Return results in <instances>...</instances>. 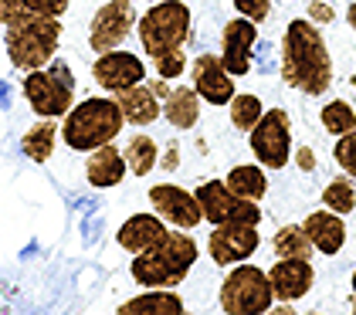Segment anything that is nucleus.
<instances>
[{"label": "nucleus", "instance_id": "obj_18", "mask_svg": "<svg viewBox=\"0 0 356 315\" xmlns=\"http://www.w3.org/2000/svg\"><path fill=\"white\" fill-rule=\"evenodd\" d=\"M166 231H170V224H166L156 210H153V213H133V217L122 220V227L115 231V241H119L122 251L139 255V251L160 244V241L166 237Z\"/></svg>", "mask_w": 356, "mask_h": 315}, {"label": "nucleus", "instance_id": "obj_15", "mask_svg": "<svg viewBox=\"0 0 356 315\" xmlns=\"http://www.w3.org/2000/svg\"><path fill=\"white\" fill-rule=\"evenodd\" d=\"M254 45H258V24L254 21L234 17V21L224 24V31H220V61H224V68L234 79H241V75L251 72Z\"/></svg>", "mask_w": 356, "mask_h": 315}, {"label": "nucleus", "instance_id": "obj_26", "mask_svg": "<svg viewBox=\"0 0 356 315\" xmlns=\"http://www.w3.org/2000/svg\"><path fill=\"white\" fill-rule=\"evenodd\" d=\"M272 248L278 258H309L312 261V255H316V248H312V241L305 234V227L302 224H285V227H278L272 237Z\"/></svg>", "mask_w": 356, "mask_h": 315}, {"label": "nucleus", "instance_id": "obj_36", "mask_svg": "<svg viewBox=\"0 0 356 315\" xmlns=\"http://www.w3.org/2000/svg\"><path fill=\"white\" fill-rule=\"evenodd\" d=\"M177 163H180L177 146H170V150H166V156H160V166H163V170H177Z\"/></svg>", "mask_w": 356, "mask_h": 315}, {"label": "nucleus", "instance_id": "obj_3", "mask_svg": "<svg viewBox=\"0 0 356 315\" xmlns=\"http://www.w3.org/2000/svg\"><path fill=\"white\" fill-rule=\"evenodd\" d=\"M126 126V115L115 99H85L72 105L61 122V143L72 153H92L99 146L112 143Z\"/></svg>", "mask_w": 356, "mask_h": 315}, {"label": "nucleus", "instance_id": "obj_8", "mask_svg": "<svg viewBox=\"0 0 356 315\" xmlns=\"http://www.w3.org/2000/svg\"><path fill=\"white\" fill-rule=\"evenodd\" d=\"M248 146L265 170H285L292 159V119L285 108H265V115L251 126Z\"/></svg>", "mask_w": 356, "mask_h": 315}, {"label": "nucleus", "instance_id": "obj_37", "mask_svg": "<svg viewBox=\"0 0 356 315\" xmlns=\"http://www.w3.org/2000/svg\"><path fill=\"white\" fill-rule=\"evenodd\" d=\"M346 21H350V27L356 31V3H350V7H346Z\"/></svg>", "mask_w": 356, "mask_h": 315}, {"label": "nucleus", "instance_id": "obj_22", "mask_svg": "<svg viewBox=\"0 0 356 315\" xmlns=\"http://www.w3.org/2000/svg\"><path fill=\"white\" fill-rule=\"evenodd\" d=\"M184 312H187V305L173 289H149L119 305V315H184Z\"/></svg>", "mask_w": 356, "mask_h": 315}, {"label": "nucleus", "instance_id": "obj_34", "mask_svg": "<svg viewBox=\"0 0 356 315\" xmlns=\"http://www.w3.org/2000/svg\"><path fill=\"white\" fill-rule=\"evenodd\" d=\"M312 24H332L336 21V14H332V7H329V0H312L309 3V14H305Z\"/></svg>", "mask_w": 356, "mask_h": 315}, {"label": "nucleus", "instance_id": "obj_35", "mask_svg": "<svg viewBox=\"0 0 356 315\" xmlns=\"http://www.w3.org/2000/svg\"><path fill=\"white\" fill-rule=\"evenodd\" d=\"M292 156H296V163H299L302 173H312V170H316V153H312L309 146H299V150H292Z\"/></svg>", "mask_w": 356, "mask_h": 315}, {"label": "nucleus", "instance_id": "obj_23", "mask_svg": "<svg viewBox=\"0 0 356 315\" xmlns=\"http://www.w3.org/2000/svg\"><path fill=\"white\" fill-rule=\"evenodd\" d=\"M58 132L61 126H55V119H41L34 122L24 136H21V153L34 163H48L51 153H55V143H58Z\"/></svg>", "mask_w": 356, "mask_h": 315}, {"label": "nucleus", "instance_id": "obj_21", "mask_svg": "<svg viewBox=\"0 0 356 315\" xmlns=\"http://www.w3.org/2000/svg\"><path fill=\"white\" fill-rule=\"evenodd\" d=\"M200 102L204 99L197 95L193 85H177V88H170V95L163 99V119L180 132L193 129L197 119H200Z\"/></svg>", "mask_w": 356, "mask_h": 315}, {"label": "nucleus", "instance_id": "obj_17", "mask_svg": "<svg viewBox=\"0 0 356 315\" xmlns=\"http://www.w3.org/2000/svg\"><path fill=\"white\" fill-rule=\"evenodd\" d=\"M302 227H305V234L312 241V248L319 251V255H339L343 251V244H346V220H343V213H336V210H312L305 220H302Z\"/></svg>", "mask_w": 356, "mask_h": 315}, {"label": "nucleus", "instance_id": "obj_27", "mask_svg": "<svg viewBox=\"0 0 356 315\" xmlns=\"http://www.w3.org/2000/svg\"><path fill=\"white\" fill-rule=\"evenodd\" d=\"M72 0H0V24H10L24 14H48V17H61L68 10Z\"/></svg>", "mask_w": 356, "mask_h": 315}, {"label": "nucleus", "instance_id": "obj_33", "mask_svg": "<svg viewBox=\"0 0 356 315\" xmlns=\"http://www.w3.org/2000/svg\"><path fill=\"white\" fill-rule=\"evenodd\" d=\"M234 10L254 24H265L268 14H272V0H234Z\"/></svg>", "mask_w": 356, "mask_h": 315}, {"label": "nucleus", "instance_id": "obj_38", "mask_svg": "<svg viewBox=\"0 0 356 315\" xmlns=\"http://www.w3.org/2000/svg\"><path fill=\"white\" fill-rule=\"evenodd\" d=\"M350 289H353V295H356V271H353V278H350Z\"/></svg>", "mask_w": 356, "mask_h": 315}, {"label": "nucleus", "instance_id": "obj_1", "mask_svg": "<svg viewBox=\"0 0 356 315\" xmlns=\"http://www.w3.org/2000/svg\"><path fill=\"white\" fill-rule=\"evenodd\" d=\"M282 79L289 88H296L309 99L326 95L332 85V54L319 24L309 17H296L285 27L282 38Z\"/></svg>", "mask_w": 356, "mask_h": 315}, {"label": "nucleus", "instance_id": "obj_6", "mask_svg": "<svg viewBox=\"0 0 356 315\" xmlns=\"http://www.w3.org/2000/svg\"><path fill=\"white\" fill-rule=\"evenodd\" d=\"M24 99L38 119H65L75 105V72L68 61L51 58L44 68L24 75Z\"/></svg>", "mask_w": 356, "mask_h": 315}, {"label": "nucleus", "instance_id": "obj_10", "mask_svg": "<svg viewBox=\"0 0 356 315\" xmlns=\"http://www.w3.org/2000/svg\"><path fill=\"white\" fill-rule=\"evenodd\" d=\"M136 0H106L88 24V48L95 54L119 48L133 31H136Z\"/></svg>", "mask_w": 356, "mask_h": 315}, {"label": "nucleus", "instance_id": "obj_28", "mask_svg": "<svg viewBox=\"0 0 356 315\" xmlns=\"http://www.w3.org/2000/svg\"><path fill=\"white\" fill-rule=\"evenodd\" d=\"M227 112H231V126L238 132H251V126L265 115V105L258 95H251V92H238L231 102H227Z\"/></svg>", "mask_w": 356, "mask_h": 315}, {"label": "nucleus", "instance_id": "obj_16", "mask_svg": "<svg viewBox=\"0 0 356 315\" xmlns=\"http://www.w3.org/2000/svg\"><path fill=\"white\" fill-rule=\"evenodd\" d=\"M268 278H272L275 289V302H299L305 298L312 285H316V268L309 258H278L268 268Z\"/></svg>", "mask_w": 356, "mask_h": 315}, {"label": "nucleus", "instance_id": "obj_31", "mask_svg": "<svg viewBox=\"0 0 356 315\" xmlns=\"http://www.w3.org/2000/svg\"><path fill=\"white\" fill-rule=\"evenodd\" d=\"M332 159L339 163V170H343L346 177H353V180H356V129L343 132V136H336V150H332Z\"/></svg>", "mask_w": 356, "mask_h": 315}, {"label": "nucleus", "instance_id": "obj_2", "mask_svg": "<svg viewBox=\"0 0 356 315\" xmlns=\"http://www.w3.org/2000/svg\"><path fill=\"white\" fill-rule=\"evenodd\" d=\"M197 261V241L184 234V227H170L160 244L133 255L129 275L139 289H177L191 275Z\"/></svg>", "mask_w": 356, "mask_h": 315}, {"label": "nucleus", "instance_id": "obj_39", "mask_svg": "<svg viewBox=\"0 0 356 315\" xmlns=\"http://www.w3.org/2000/svg\"><path fill=\"white\" fill-rule=\"evenodd\" d=\"M149 3H156V0H149Z\"/></svg>", "mask_w": 356, "mask_h": 315}, {"label": "nucleus", "instance_id": "obj_13", "mask_svg": "<svg viewBox=\"0 0 356 315\" xmlns=\"http://www.w3.org/2000/svg\"><path fill=\"white\" fill-rule=\"evenodd\" d=\"M146 65H143V58L133 51H122V48H112V51H102L95 58V65H92V79L95 85H102L106 92H122V88H129V85H139V81H146Z\"/></svg>", "mask_w": 356, "mask_h": 315}, {"label": "nucleus", "instance_id": "obj_12", "mask_svg": "<svg viewBox=\"0 0 356 315\" xmlns=\"http://www.w3.org/2000/svg\"><path fill=\"white\" fill-rule=\"evenodd\" d=\"M149 204H153V210L163 217L170 227L193 231L197 224H204V210H200L197 193H193V190H184V186H177V184L149 186Z\"/></svg>", "mask_w": 356, "mask_h": 315}, {"label": "nucleus", "instance_id": "obj_24", "mask_svg": "<svg viewBox=\"0 0 356 315\" xmlns=\"http://www.w3.org/2000/svg\"><path fill=\"white\" fill-rule=\"evenodd\" d=\"M224 184L231 186L238 197H245V200H261L268 193V177H265V166L261 163H241V166H234L224 177Z\"/></svg>", "mask_w": 356, "mask_h": 315}, {"label": "nucleus", "instance_id": "obj_9", "mask_svg": "<svg viewBox=\"0 0 356 315\" xmlns=\"http://www.w3.org/2000/svg\"><path fill=\"white\" fill-rule=\"evenodd\" d=\"M193 193H197L200 210H204V220L211 227H218V224H261L258 200L238 197L224 180H204Z\"/></svg>", "mask_w": 356, "mask_h": 315}, {"label": "nucleus", "instance_id": "obj_19", "mask_svg": "<svg viewBox=\"0 0 356 315\" xmlns=\"http://www.w3.org/2000/svg\"><path fill=\"white\" fill-rule=\"evenodd\" d=\"M129 173V163H126V153L115 150L112 143L92 150L88 159H85V180L99 190H109V186H119Z\"/></svg>", "mask_w": 356, "mask_h": 315}, {"label": "nucleus", "instance_id": "obj_7", "mask_svg": "<svg viewBox=\"0 0 356 315\" xmlns=\"http://www.w3.org/2000/svg\"><path fill=\"white\" fill-rule=\"evenodd\" d=\"M220 309L227 315H265L275 309V289L265 268L258 264H231L220 282Z\"/></svg>", "mask_w": 356, "mask_h": 315}, {"label": "nucleus", "instance_id": "obj_40", "mask_svg": "<svg viewBox=\"0 0 356 315\" xmlns=\"http://www.w3.org/2000/svg\"><path fill=\"white\" fill-rule=\"evenodd\" d=\"M353 312H356V305H353Z\"/></svg>", "mask_w": 356, "mask_h": 315}, {"label": "nucleus", "instance_id": "obj_30", "mask_svg": "<svg viewBox=\"0 0 356 315\" xmlns=\"http://www.w3.org/2000/svg\"><path fill=\"white\" fill-rule=\"evenodd\" d=\"M319 122H323V129H326L329 136H343V132L356 129V108L346 102V99H332V102L323 105Z\"/></svg>", "mask_w": 356, "mask_h": 315}, {"label": "nucleus", "instance_id": "obj_29", "mask_svg": "<svg viewBox=\"0 0 356 315\" xmlns=\"http://www.w3.org/2000/svg\"><path fill=\"white\" fill-rule=\"evenodd\" d=\"M323 207L336 210V213H353L356 210V184L353 177H336L323 186Z\"/></svg>", "mask_w": 356, "mask_h": 315}, {"label": "nucleus", "instance_id": "obj_25", "mask_svg": "<svg viewBox=\"0 0 356 315\" xmlns=\"http://www.w3.org/2000/svg\"><path fill=\"white\" fill-rule=\"evenodd\" d=\"M122 153H126V163H129V173H133V177H149V173L160 166V146H156V139L146 136V132L129 136V143H126Z\"/></svg>", "mask_w": 356, "mask_h": 315}, {"label": "nucleus", "instance_id": "obj_14", "mask_svg": "<svg viewBox=\"0 0 356 315\" xmlns=\"http://www.w3.org/2000/svg\"><path fill=\"white\" fill-rule=\"evenodd\" d=\"M191 85L197 88V95L207 105H227L238 88H234V75L224 68L220 54H197L191 65Z\"/></svg>", "mask_w": 356, "mask_h": 315}, {"label": "nucleus", "instance_id": "obj_20", "mask_svg": "<svg viewBox=\"0 0 356 315\" xmlns=\"http://www.w3.org/2000/svg\"><path fill=\"white\" fill-rule=\"evenodd\" d=\"M115 102H119L129 126H149V122H156L163 115V102H160V95L153 92L149 81H139V85H129V88L115 92Z\"/></svg>", "mask_w": 356, "mask_h": 315}, {"label": "nucleus", "instance_id": "obj_32", "mask_svg": "<svg viewBox=\"0 0 356 315\" xmlns=\"http://www.w3.org/2000/svg\"><path fill=\"white\" fill-rule=\"evenodd\" d=\"M153 68H156V75L166 81L184 79V72H187V54H184V48H180V51H170V54H160V58H153Z\"/></svg>", "mask_w": 356, "mask_h": 315}, {"label": "nucleus", "instance_id": "obj_4", "mask_svg": "<svg viewBox=\"0 0 356 315\" xmlns=\"http://www.w3.org/2000/svg\"><path fill=\"white\" fill-rule=\"evenodd\" d=\"M58 41H61V21L48 17V14H24V17L3 24L7 58L21 72L44 68L58 54Z\"/></svg>", "mask_w": 356, "mask_h": 315}, {"label": "nucleus", "instance_id": "obj_5", "mask_svg": "<svg viewBox=\"0 0 356 315\" xmlns=\"http://www.w3.org/2000/svg\"><path fill=\"white\" fill-rule=\"evenodd\" d=\"M191 24H193L191 7H187L184 0H156V3H149V10L139 14V21H136V34H139V45H143V54L153 61V58H160V54L187 48Z\"/></svg>", "mask_w": 356, "mask_h": 315}, {"label": "nucleus", "instance_id": "obj_11", "mask_svg": "<svg viewBox=\"0 0 356 315\" xmlns=\"http://www.w3.org/2000/svg\"><path fill=\"white\" fill-rule=\"evenodd\" d=\"M258 248H261L258 224H218L211 231V237H207V255L220 268L248 261Z\"/></svg>", "mask_w": 356, "mask_h": 315}]
</instances>
